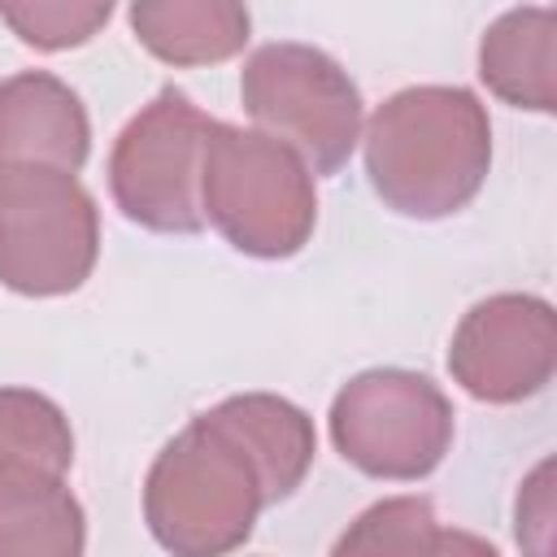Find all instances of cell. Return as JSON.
<instances>
[{"label": "cell", "instance_id": "cell-9", "mask_svg": "<svg viewBox=\"0 0 557 557\" xmlns=\"http://www.w3.org/2000/svg\"><path fill=\"white\" fill-rule=\"evenodd\" d=\"M87 161V113L78 96L52 74H17L0 83V165H57Z\"/></svg>", "mask_w": 557, "mask_h": 557}, {"label": "cell", "instance_id": "cell-12", "mask_svg": "<svg viewBox=\"0 0 557 557\" xmlns=\"http://www.w3.org/2000/svg\"><path fill=\"white\" fill-rule=\"evenodd\" d=\"M74 461V435L61 409L35 392H0V487L57 483Z\"/></svg>", "mask_w": 557, "mask_h": 557}, {"label": "cell", "instance_id": "cell-14", "mask_svg": "<svg viewBox=\"0 0 557 557\" xmlns=\"http://www.w3.org/2000/svg\"><path fill=\"white\" fill-rule=\"evenodd\" d=\"M0 553H83V509L65 479L0 487Z\"/></svg>", "mask_w": 557, "mask_h": 557}, {"label": "cell", "instance_id": "cell-11", "mask_svg": "<svg viewBox=\"0 0 557 557\" xmlns=\"http://www.w3.org/2000/svg\"><path fill=\"white\" fill-rule=\"evenodd\" d=\"M553 13L548 9H518L500 17L483 35L479 74L483 83L527 109H553Z\"/></svg>", "mask_w": 557, "mask_h": 557}, {"label": "cell", "instance_id": "cell-8", "mask_svg": "<svg viewBox=\"0 0 557 557\" xmlns=\"http://www.w3.org/2000/svg\"><path fill=\"white\" fill-rule=\"evenodd\" d=\"M453 374L479 400H522L548 383L553 370V313L531 296H496L461 322Z\"/></svg>", "mask_w": 557, "mask_h": 557}, {"label": "cell", "instance_id": "cell-2", "mask_svg": "<svg viewBox=\"0 0 557 557\" xmlns=\"http://www.w3.org/2000/svg\"><path fill=\"white\" fill-rule=\"evenodd\" d=\"M487 157L483 104L461 87H409L374 113L366 135L374 191L409 218L457 213L483 187Z\"/></svg>", "mask_w": 557, "mask_h": 557}, {"label": "cell", "instance_id": "cell-4", "mask_svg": "<svg viewBox=\"0 0 557 557\" xmlns=\"http://www.w3.org/2000/svg\"><path fill=\"white\" fill-rule=\"evenodd\" d=\"M96 205L70 170L0 165V283L26 296L74 292L96 265Z\"/></svg>", "mask_w": 557, "mask_h": 557}, {"label": "cell", "instance_id": "cell-15", "mask_svg": "<svg viewBox=\"0 0 557 557\" xmlns=\"http://www.w3.org/2000/svg\"><path fill=\"white\" fill-rule=\"evenodd\" d=\"M448 548L492 553L487 540H470V535H457V531H440L431 505H426V500H413V496L374 505V509L361 513L357 527L335 544V553H448Z\"/></svg>", "mask_w": 557, "mask_h": 557}, {"label": "cell", "instance_id": "cell-13", "mask_svg": "<svg viewBox=\"0 0 557 557\" xmlns=\"http://www.w3.org/2000/svg\"><path fill=\"white\" fill-rule=\"evenodd\" d=\"M226 418L248 435V444L257 448L261 466H265V483H270V500H287L309 461H313V426L309 418L278 400V396H235L222 405Z\"/></svg>", "mask_w": 557, "mask_h": 557}, {"label": "cell", "instance_id": "cell-1", "mask_svg": "<svg viewBox=\"0 0 557 557\" xmlns=\"http://www.w3.org/2000/svg\"><path fill=\"white\" fill-rule=\"evenodd\" d=\"M265 505H274L265 466L222 405L165 444L144 487V513L157 544L183 557L244 544Z\"/></svg>", "mask_w": 557, "mask_h": 557}, {"label": "cell", "instance_id": "cell-5", "mask_svg": "<svg viewBox=\"0 0 557 557\" xmlns=\"http://www.w3.org/2000/svg\"><path fill=\"white\" fill-rule=\"evenodd\" d=\"M244 109L252 122L296 148L318 174H335L361 131V96L352 78L318 48L265 44L248 57L239 78Z\"/></svg>", "mask_w": 557, "mask_h": 557}, {"label": "cell", "instance_id": "cell-3", "mask_svg": "<svg viewBox=\"0 0 557 557\" xmlns=\"http://www.w3.org/2000/svg\"><path fill=\"white\" fill-rule=\"evenodd\" d=\"M205 218L252 257H292L313 231L309 170L283 139L213 122L200 157Z\"/></svg>", "mask_w": 557, "mask_h": 557}, {"label": "cell", "instance_id": "cell-6", "mask_svg": "<svg viewBox=\"0 0 557 557\" xmlns=\"http://www.w3.org/2000/svg\"><path fill=\"white\" fill-rule=\"evenodd\" d=\"M209 126L213 122L183 91L165 87L117 135L109 183H113V200L131 222L165 235H196L205 226L200 157Z\"/></svg>", "mask_w": 557, "mask_h": 557}, {"label": "cell", "instance_id": "cell-7", "mask_svg": "<svg viewBox=\"0 0 557 557\" xmlns=\"http://www.w3.org/2000/svg\"><path fill=\"white\" fill-rule=\"evenodd\" d=\"M331 440L374 479H422L453 440V409L422 374L370 370L335 396Z\"/></svg>", "mask_w": 557, "mask_h": 557}, {"label": "cell", "instance_id": "cell-10", "mask_svg": "<svg viewBox=\"0 0 557 557\" xmlns=\"http://www.w3.org/2000/svg\"><path fill=\"white\" fill-rule=\"evenodd\" d=\"M131 26L139 44L170 65L226 61L248 39L244 0H135Z\"/></svg>", "mask_w": 557, "mask_h": 557}, {"label": "cell", "instance_id": "cell-16", "mask_svg": "<svg viewBox=\"0 0 557 557\" xmlns=\"http://www.w3.org/2000/svg\"><path fill=\"white\" fill-rule=\"evenodd\" d=\"M113 13V0H0V17L30 48H74L91 39Z\"/></svg>", "mask_w": 557, "mask_h": 557}]
</instances>
